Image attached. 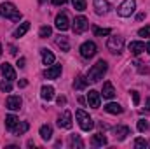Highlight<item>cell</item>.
Segmentation results:
<instances>
[{
  "label": "cell",
  "instance_id": "6da1fadb",
  "mask_svg": "<svg viewBox=\"0 0 150 149\" xmlns=\"http://www.w3.org/2000/svg\"><path fill=\"white\" fill-rule=\"evenodd\" d=\"M107 69H108L107 62H105V60H98V62L89 69V72H87V81H91V82H98L100 79H103V75H105V72H107Z\"/></svg>",
  "mask_w": 150,
  "mask_h": 149
},
{
  "label": "cell",
  "instance_id": "7a4b0ae2",
  "mask_svg": "<svg viewBox=\"0 0 150 149\" xmlns=\"http://www.w3.org/2000/svg\"><path fill=\"white\" fill-rule=\"evenodd\" d=\"M0 14L4 16V18H7V19H12V21H19L21 19V12L16 9V5L14 4H11V2H4L2 5H0Z\"/></svg>",
  "mask_w": 150,
  "mask_h": 149
},
{
  "label": "cell",
  "instance_id": "3957f363",
  "mask_svg": "<svg viewBox=\"0 0 150 149\" xmlns=\"http://www.w3.org/2000/svg\"><path fill=\"white\" fill-rule=\"evenodd\" d=\"M75 117H77V121H79V126H80V128H82L84 132H91V130H93L94 123H93L91 116H89V114H87L86 111L79 109V111L75 112Z\"/></svg>",
  "mask_w": 150,
  "mask_h": 149
},
{
  "label": "cell",
  "instance_id": "277c9868",
  "mask_svg": "<svg viewBox=\"0 0 150 149\" xmlns=\"http://www.w3.org/2000/svg\"><path fill=\"white\" fill-rule=\"evenodd\" d=\"M134 9H136V2H134V0H124V2L119 5L117 12H119V16L127 18V16H131V14L134 12Z\"/></svg>",
  "mask_w": 150,
  "mask_h": 149
},
{
  "label": "cell",
  "instance_id": "5b68a950",
  "mask_svg": "<svg viewBox=\"0 0 150 149\" xmlns=\"http://www.w3.org/2000/svg\"><path fill=\"white\" fill-rule=\"evenodd\" d=\"M107 47L115 53V54H119V53H122V49H124V39L119 37V35H113V37H108V42H107Z\"/></svg>",
  "mask_w": 150,
  "mask_h": 149
},
{
  "label": "cell",
  "instance_id": "8992f818",
  "mask_svg": "<svg viewBox=\"0 0 150 149\" xmlns=\"http://www.w3.org/2000/svg\"><path fill=\"white\" fill-rule=\"evenodd\" d=\"M96 51H98V47H96V44L93 40H87V42H84L80 46V56L82 58H93L96 54Z\"/></svg>",
  "mask_w": 150,
  "mask_h": 149
},
{
  "label": "cell",
  "instance_id": "52a82bcc",
  "mask_svg": "<svg viewBox=\"0 0 150 149\" xmlns=\"http://www.w3.org/2000/svg\"><path fill=\"white\" fill-rule=\"evenodd\" d=\"M87 27H89V23H87V19L84 16H77L75 18V21H74V32L75 34H84L87 30Z\"/></svg>",
  "mask_w": 150,
  "mask_h": 149
},
{
  "label": "cell",
  "instance_id": "ba28073f",
  "mask_svg": "<svg viewBox=\"0 0 150 149\" xmlns=\"http://www.w3.org/2000/svg\"><path fill=\"white\" fill-rule=\"evenodd\" d=\"M87 104H89V107H93V109H98V107H100L101 97H100V93H98L96 90H91V91L87 93Z\"/></svg>",
  "mask_w": 150,
  "mask_h": 149
},
{
  "label": "cell",
  "instance_id": "9c48e42d",
  "mask_svg": "<svg viewBox=\"0 0 150 149\" xmlns=\"http://www.w3.org/2000/svg\"><path fill=\"white\" fill-rule=\"evenodd\" d=\"M21 104H23L21 97H16V95H11L7 98V102H5V105H7L9 111H19L21 109Z\"/></svg>",
  "mask_w": 150,
  "mask_h": 149
},
{
  "label": "cell",
  "instance_id": "30bf717a",
  "mask_svg": "<svg viewBox=\"0 0 150 149\" xmlns=\"http://www.w3.org/2000/svg\"><path fill=\"white\" fill-rule=\"evenodd\" d=\"M58 125H59V128H72V112L70 111H65L59 117H58Z\"/></svg>",
  "mask_w": 150,
  "mask_h": 149
},
{
  "label": "cell",
  "instance_id": "8fae6325",
  "mask_svg": "<svg viewBox=\"0 0 150 149\" xmlns=\"http://www.w3.org/2000/svg\"><path fill=\"white\" fill-rule=\"evenodd\" d=\"M56 28L61 30V32H65V30L70 28V21H68V18H67L65 12H61V14L56 16Z\"/></svg>",
  "mask_w": 150,
  "mask_h": 149
},
{
  "label": "cell",
  "instance_id": "7c38bea8",
  "mask_svg": "<svg viewBox=\"0 0 150 149\" xmlns=\"http://www.w3.org/2000/svg\"><path fill=\"white\" fill-rule=\"evenodd\" d=\"M113 133H115V139H117V140H124V139L131 133V130H129V126H126V125H119V126L113 128Z\"/></svg>",
  "mask_w": 150,
  "mask_h": 149
},
{
  "label": "cell",
  "instance_id": "4fadbf2b",
  "mask_svg": "<svg viewBox=\"0 0 150 149\" xmlns=\"http://www.w3.org/2000/svg\"><path fill=\"white\" fill-rule=\"evenodd\" d=\"M0 72H2V75H4L5 79H9V81H14V79H16V70H14L12 65H9V63H4V65L0 67Z\"/></svg>",
  "mask_w": 150,
  "mask_h": 149
},
{
  "label": "cell",
  "instance_id": "5bb4252c",
  "mask_svg": "<svg viewBox=\"0 0 150 149\" xmlns=\"http://www.w3.org/2000/svg\"><path fill=\"white\" fill-rule=\"evenodd\" d=\"M93 4H94V11H96V14H105L107 11H108V2L107 0H93Z\"/></svg>",
  "mask_w": 150,
  "mask_h": 149
},
{
  "label": "cell",
  "instance_id": "9a60e30c",
  "mask_svg": "<svg viewBox=\"0 0 150 149\" xmlns=\"http://www.w3.org/2000/svg\"><path fill=\"white\" fill-rule=\"evenodd\" d=\"M61 65H52L51 69H47L45 72H44V75L47 77V79H58L59 75H61Z\"/></svg>",
  "mask_w": 150,
  "mask_h": 149
},
{
  "label": "cell",
  "instance_id": "2e32d148",
  "mask_svg": "<svg viewBox=\"0 0 150 149\" xmlns=\"http://www.w3.org/2000/svg\"><path fill=\"white\" fill-rule=\"evenodd\" d=\"M107 137L103 135V133H94L93 135V139H91V144L94 146V148H103V146H107Z\"/></svg>",
  "mask_w": 150,
  "mask_h": 149
},
{
  "label": "cell",
  "instance_id": "e0dca14e",
  "mask_svg": "<svg viewBox=\"0 0 150 149\" xmlns=\"http://www.w3.org/2000/svg\"><path fill=\"white\" fill-rule=\"evenodd\" d=\"M129 51L133 53V54H142L143 51H145V44L143 42H140V40H134V42H131L129 44Z\"/></svg>",
  "mask_w": 150,
  "mask_h": 149
},
{
  "label": "cell",
  "instance_id": "ac0fdd59",
  "mask_svg": "<svg viewBox=\"0 0 150 149\" xmlns=\"http://www.w3.org/2000/svg\"><path fill=\"white\" fill-rule=\"evenodd\" d=\"M40 97H42L44 100H47V102L52 100V98H54V88H52V86H47V84L42 86V90H40Z\"/></svg>",
  "mask_w": 150,
  "mask_h": 149
},
{
  "label": "cell",
  "instance_id": "d6986e66",
  "mask_svg": "<svg viewBox=\"0 0 150 149\" xmlns=\"http://www.w3.org/2000/svg\"><path fill=\"white\" fill-rule=\"evenodd\" d=\"M40 137L44 140H51L52 139V126L51 125H42L40 126Z\"/></svg>",
  "mask_w": 150,
  "mask_h": 149
},
{
  "label": "cell",
  "instance_id": "ffe728a7",
  "mask_svg": "<svg viewBox=\"0 0 150 149\" xmlns=\"http://www.w3.org/2000/svg\"><path fill=\"white\" fill-rule=\"evenodd\" d=\"M40 53H42V62H44V65H52V63H54V54H52L49 49H40Z\"/></svg>",
  "mask_w": 150,
  "mask_h": 149
},
{
  "label": "cell",
  "instance_id": "44dd1931",
  "mask_svg": "<svg viewBox=\"0 0 150 149\" xmlns=\"http://www.w3.org/2000/svg\"><path fill=\"white\" fill-rule=\"evenodd\" d=\"M30 130V125L26 123V121H21V123H18L16 126H14V135H23V133H26Z\"/></svg>",
  "mask_w": 150,
  "mask_h": 149
},
{
  "label": "cell",
  "instance_id": "7402d4cb",
  "mask_svg": "<svg viewBox=\"0 0 150 149\" xmlns=\"http://www.w3.org/2000/svg\"><path fill=\"white\" fill-rule=\"evenodd\" d=\"M103 97H105V98H113V97H115V90H113V84L110 81H107V82L103 84Z\"/></svg>",
  "mask_w": 150,
  "mask_h": 149
},
{
  "label": "cell",
  "instance_id": "603a6c76",
  "mask_svg": "<svg viewBox=\"0 0 150 149\" xmlns=\"http://www.w3.org/2000/svg\"><path fill=\"white\" fill-rule=\"evenodd\" d=\"M87 77H84V75H77L74 81V88L75 90H86V86H87Z\"/></svg>",
  "mask_w": 150,
  "mask_h": 149
},
{
  "label": "cell",
  "instance_id": "cb8c5ba5",
  "mask_svg": "<svg viewBox=\"0 0 150 149\" xmlns=\"http://www.w3.org/2000/svg\"><path fill=\"white\" fill-rule=\"evenodd\" d=\"M19 123V119L14 116V114H9V116H5V128L7 130H14V126Z\"/></svg>",
  "mask_w": 150,
  "mask_h": 149
},
{
  "label": "cell",
  "instance_id": "d4e9b609",
  "mask_svg": "<svg viewBox=\"0 0 150 149\" xmlns=\"http://www.w3.org/2000/svg\"><path fill=\"white\" fill-rule=\"evenodd\" d=\"M56 46L61 49V51H70V42H68V37H59L56 39Z\"/></svg>",
  "mask_w": 150,
  "mask_h": 149
},
{
  "label": "cell",
  "instance_id": "484cf974",
  "mask_svg": "<svg viewBox=\"0 0 150 149\" xmlns=\"http://www.w3.org/2000/svg\"><path fill=\"white\" fill-rule=\"evenodd\" d=\"M28 30H30V23H28V21H25V23H21V25L16 28V32H14V37H18V39L23 37V35H25Z\"/></svg>",
  "mask_w": 150,
  "mask_h": 149
},
{
  "label": "cell",
  "instance_id": "4316f807",
  "mask_svg": "<svg viewBox=\"0 0 150 149\" xmlns=\"http://www.w3.org/2000/svg\"><path fill=\"white\" fill-rule=\"evenodd\" d=\"M105 111L108 112V114H122V107L119 105V104H113V102H110V104H107L105 105Z\"/></svg>",
  "mask_w": 150,
  "mask_h": 149
},
{
  "label": "cell",
  "instance_id": "83f0119b",
  "mask_svg": "<svg viewBox=\"0 0 150 149\" xmlns=\"http://www.w3.org/2000/svg\"><path fill=\"white\" fill-rule=\"evenodd\" d=\"M68 144H70V148H84V142L80 140V137L79 135H70V139H68Z\"/></svg>",
  "mask_w": 150,
  "mask_h": 149
},
{
  "label": "cell",
  "instance_id": "f1b7e54d",
  "mask_svg": "<svg viewBox=\"0 0 150 149\" xmlns=\"http://www.w3.org/2000/svg\"><path fill=\"white\" fill-rule=\"evenodd\" d=\"M0 91H4V93H11V91H12V84H11L9 79L0 81Z\"/></svg>",
  "mask_w": 150,
  "mask_h": 149
},
{
  "label": "cell",
  "instance_id": "f546056e",
  "mask_svg": "<svg viewBox=\"0 0 150 149\" xmlns=\"http://www.w3.org/2000/svg\"><path fill=\"white\" fill-rule=\"evenodd\" d=\"M51 34H52V28H51V27H42V28L38 30V37L40 39L51 37Z\"/></svg>",
  "mask_w": 150,
  "mask_h": 149
},
{
  "label": "cell",
  "instance_id": "4dcf8cb0",
  "mask_svg": "<svg viewBox=\"0 0 150 149\" xmlns=\"http://www.w3.org/2000/svg\"><path fill=\"white\" fill-rule=\"evenodd\" d=\"M94 35H96V37H107V35H110V28H100V27H94Z\"/></svg>",
  "mask_w": 150,
  "mask_h": 149
},
{
  "label": "cell",
  "instance_id": "1f68e13d",
  "mask_svg": "<svg viewBox=\"0 0 150 149\" xmlns=\"http://www.w3.org/2000/svg\"><path fill=\"white\" fill-rule=\"evenodd\" d=\"M147 146H149V142H147L145 139H142V137H138V139L134 140V148L136 149H145Z\"/></svg>",
  "mask_w": 150,
  "mask_h": 149
},
{
  "label": "cell",
  "instance_id": "d6a6232c",
  "mask_svg": "<svg viewBox=\"0 0 150 149\" xmlns=\"http://www.w3.org/2000/svg\"><path fill=\"white\" fill-rule=\"evenodd\" d=\"M72 4L77 11H86V0H72Z\"/></svg>",
  "mask_w": 150,
  "mask_h": 149
},
{
  "label": "cell",
  "instance_id": "836d02e7",
  "mask_svg": "<svg viewBox=\"0 0 150 149\" xmlns=\"http://www.w3.org/2000/svg\"><path fill=\"white\" fill-rule=\"evenodd\" d=\"M138 130H140V132H147V130H149V123H147L145 119H140V121H138Z\"/></svg>",
  "mask_w": 150,
  "mask_h": 149
},
{
  "label": "cell",
  "instance_id": "e575fe53",
  "mask_svg": "<svg viewBox=\"0 0 150 149\" xmlns=\"http://www.w3.org/2000/svg\"><path fill=\"white\" fill-rule=\"evenodd\" d=\"M138 35L140 37H150V27H143L138 30Z\"/></svg>",
  "mask_w": 150,
  "mask_h": 149
},
{
  "label": "cell",
  "instance_id": "d590c367",
  "mask_svg": "<svg viewBox=\"0 0 150 149\" xmlns=\"http://www.w3.org/2000/svg\"><path fill=\"white\" fill-rule=\"evenodd\" d=\"M131 97H133V104L140 105V95H138V91H131Z\"/></svg>",
  "mask_w": 150,
  "mask_h": 149
},
{
  "label": "cell",
  "instance_id": "8d00e7d4",
  "mask_svg": "<svg viewBox=\"0 0 150 149\" xmlns=\"http://www.w3.org/2000/svg\"><path fill=\"white\" fill-rule=\"evenodd\" d=\"M25 63H26L25 58H19V60H18V67H19V69H25Z\"/></svg>",
  "mask_w": 150,
  "mask_h": 149
},
{
  "label": "cell",
  "instance_id": "74e56055",
  "mask_svg": "<svg viewBox=\"0 0 150 149\" xmlns=\"http://www.w3.org/2000/svg\"><path fill=\"white\" fill-rule=\"evenodd\" d=\"M67 104V98L65 97H58V105H65Z\"/></svg>",
  "mask_w": 150,
  "mask_h": 149
},
{
  "label": "cell",
  "instance_id": "f35d334b",
  "mask_svg": "<svg viewBox=\"0 0 150 149\" xmlns=\"http://www.w3.org/2000/svg\"><path fill=\"white\" fill-rule=\"evenodd\" d=\"M26 86H28V81L26 79H21L19 81V88H26Z\"/></svg>",
  "mask_w": 150,
  "mask_h": 149
},
{
  "label": "cell",
  "instance_id": "ab89813d",
  "mask_svg": "<svg viewBox=\"0 0 150 149\" xmlns=\"http://www.w3.org/2000/svg\"><path fill=\"white\" fill-rule=\"evenodd\" d=\"M52 4H54V5H65L67 0H52Z\"/></svg>",
  "mask_w": 150,
  "mask_h": 149
},
{
  "label": "cell",
  "instance_id": "60d3db41",
  "mask_svg": "<svg viewBox=\"0 0 150 149\" xmlns=\"http://www.w3.org/2000/svg\"><path fill=\"white\" fill-rule=\"evenodd\" d=\"M9 49H11V51H9V53H11V54H16V51H18V49H16V47H14V46H9Z\"/></svg>",
  "mask_w": 150,
  "mask_h": 149
},
{
  "label": "cell",
  "instance_id": "b9f144b4",
  "mask_svg": "<svg viewBox=\"0 0 150 149\" xmlns=\"http://www.w3.org/2000/svg\"><path fill=\"white\" fill-rule=\"evenodd\" d=\"M145 105H147L145 109H147V111H150V98H147V100H145Z\"/></svg>",
  "mask_w": 150,
  "mask_h": 149
},
{
  "label": "cell",
  "instance_id": "7bdbcfd3",
  "mask_svg": "<svg viewBox=\"0 0 150 149\" xmlns=\"http://www.w3.org/2000/svg\"><path fill=\"white\" fill-rule=\"evenodd\" d=\"M145 49H147V53H150V42H147V46H145Z\"/></svg>",
  "mask_w": 150,
  "mask_h": 149
},
{
  "label": "cell",
  "instance_id": "ee69618b",
  "mask_svg": "<svg viewBox=\"0 0 150 149\" xmlns=\"http://www.w3.org/2000/svg\"><path fill=\"white\" fill-rule=\"evenodd\" d=\"M0 56H2V46H0Z\"/></svg>",
  "mask_w": 150,
  "mask_h": 149
},
{
  "label": "cell",
  "instance_id": "f6af8a7d",
  "mask_svg": "<svg viewBox=\"0 0 150 149\" xmlns=\"http://www.w3.org/2000/svg\"><path fill=\"white\" fill-rule=\"evenodd\" d=\"M44 2H45V0H40V4H44Z\"/></svg>",
  "mask_w": 150,
  "mask_h": 149
}]
</instances>
